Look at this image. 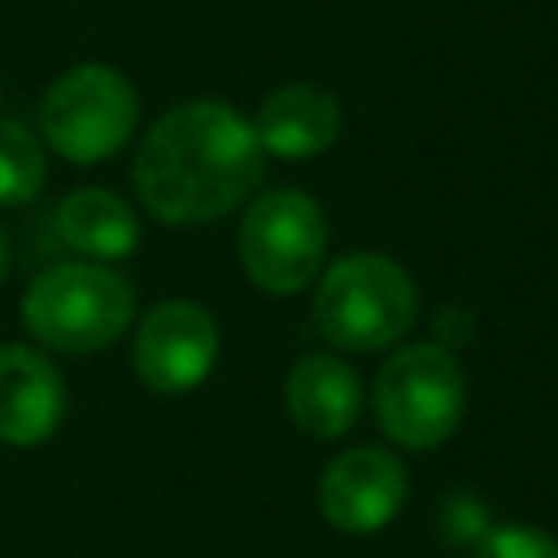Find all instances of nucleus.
<instances>
[{
	"label": "nucleus",
	"instance_id": "1",
	"mask_svg": "<svg viewBox=\"0 0 558 558\" xmlns=\"http://www.w3.org/2000/svg\"><path fill=\"white\" fill-rule=\"evenodd\" d=\"M131 174L153 218L196 227L240 209L257 192L262 144L240 109L222 100H187L148 126Z\"/></svg>",
	"mask_w": 558,
	"mask_h": 558
},
{
	"label": "nucleus",
	"instance_id": "2",
	"mask_svg": "<svg viewBox=\"0 0 558 558\" xmlns=\"http://www.w3.org/2000/svg\"><path fill=\"white\" fill-rule=\"evenodd\" d=\"M418 318V292L405 266L384 253L336 257L314 288V327L327 344L375 353L397 344Z\"/></svg>",
	"mask_w": 558,
	"mask_h": 558
},
{
	"label": "nucleus",
	"instance_id": "3",
	"mask_svg": "<svg viewBox=\"0 0 558 558\" xmlns=\"http://www.w3.org/2000/svg\"><path fill=\"white\" fill-rule=\"evenodd\" d=\"M135 318L131 283L100 262L48 266L22 296L26 331L57 353H100Z\"/></svg>",
	"mask_w": 558,
	"mask_h": 558
},
{
	"label": "nucleus",
	"instance_id": "4",
	"mask_svg": "<svg viewBox=\"0 0 558 558\" xmlns=\"http://www.w3.org/2000/svg\"><path fill=\"white\" fill-rule=\"evenodd\" d=\"M375 418L401 449L445 445L466 414V375L445 344H405L375 375Z\"/></svg>",
	"mask_w": 558,
	"mask_h": 558
},
{
	"label": "nucleus",
	"instance_id": "5",
	"mask_svg": "<svg viewBox=\"0 0 558 558\" xmlns=\"http://www.w3.org/2000/svg\"><path fill=\"white\" fill-rule=\"evenodd\" d=\"M135 122L140 96L131 78L100 61L65 70L39 96V140L74 166H96L122 153Z\"/></svg>",
	"mask_w": 558,
	"mask_h": 558
},
{
	"label": "nucleus",
	"instance_id": "6",
	"mask_svg": "<svg viewBox=\"0 0 558 558\" xmlns=\"http://www.w3.org/2000/svg\"><path fill=\"white\" fill-rule=\"evenodd\" d=\"M327 214L310 192L275 187L248 201L240 222V266L275 296H292L323 275Z\"/></svg>",
	"mask_w": 558,
	"mask_h": 558
},
{
	"label": "nucleus",
	"instance_id": "7",
	"mask_svg": "<svg viewBox=\"0 0 558 558\" xmlns=\"http://www.w3.org/2000/svg\"><path fill=\"white\" fill-rule=\"evenodd\" d=\"M135 375L148 392L179 397L209 379L218 362V323L201 301H161L140 318L135 344Z\"/></svg>",
	"mask_w": 558,
	"mask_h": 558
},
{
	"label": "nucleus",
	"instance_id": "8",
	"mask_svg": "<svg viewBox=\"0 0 558 558\" xmlns=\"http://www.w3.org/2000/svg\"><path fill=\"white\" fill-rule=\"evenodd\" d=\"M405 466L384 445H357L327 462L318 480V510L331 527L366 536L397 519L405 501Z\"/></svg>",
	"mask_w": 558,
	"mask_h": 558
},
{
	"label": "nucleus",
	"instance_id": "9",
	"mask_svg": "<svg viewBox=\"0 0 558 558\" xmlns=\"http://www.w3.org/2000/svg\"><path fill=\"white\" fill-rule=\"evenodd\" d=\"M65 414L61 371L22 344H0V445H44Z\"/></svg>",
	"mask_w": 558,
	"mask_h": 558
},
{
	"label": "nucleus",
	"instance_id": "10",
	"mask_svg": "<svg viewBox=\"0 0 558 558\" xmlns=\"http://www.w3.org/2000/svg\"><path fill=\"white\" fill-rule=\"evenodd\" d=\"M253 135L270 157H318L340 140V100L318 83H283L257 105Z\"/></svg>",
	"mask_w": 558,
	"mask_h": 558
},
{
	"label": "nucleus",
	"instance_id": "11",
	"mask_svg": "<svg viewBox=\"0 0 558 558\" xmlns=\"http://www.w3.org/2000/svg\"><path fill=\"white\" fill-rule=\"evenodd\" d=\"M283 405L288 418L314 436V440H336L344 436L357 414H362V379L357 371L336 357V353H305L288 371L283 384Z\"/></svg>",
	"mask_w": 558,
	"mask_h": 558
},
{
	"label": "nucleus",
	"instance_id": "12",
	"mask_svg": "<svg viewBox=\"0 0 558 558\" xmlns=\"http://www.w3.org/2000/svg\"><path fill=\"white\" fill-rule=\"evenodd\" d=\"M57 240L83 262H118L140 244L131 205L109 187H78L57 205Z\"/></svg>",
	"mask_w": 558,
	"mask_h": 558
},
{
	"label": "nucleus",
	"instance_id": "13",
	"mask_svg": "<svg viewBox=\"0 0 558 558\" xmlns=\"http://www.w3.org/2000/svg\"><path fill=\"white\" fill-rule=\"evenodd\" d=\"M48 157L44 140L17 118L0 113V205H31L44 192Z\"/></svg>",
	"mask_w": 558,
	"mask_h": 558
},
{
	"label": "nucleus",
	"instance_id": "14",
	"mask_svg": "<svg viewBox=\"0 0 558 558\" xmlns=\"http://www.w3.org/2000/svg\"><path fill=\"white\" fill-rule=\"evenodd\" d=\"M475 558H558V541L541 527L506 523V527H488L480 536Z\"/></svg>",
	"mask_w": 558,
	"mask_h": 558
},
{
	"label": "nucleus",
	"instance_id": "15",
	"mask_svg": "<svg viewBox=\"0 0 558 558\" xmlns=\"http://www.w3.org/2000/svg\"><path fill=\"white\" fill-rule=\"evenodd\" d=\"M4 270H9V235L0 227V279H4Z\"/></svg>",
	"mask_w": 558,
	"mask_h": 558
}]
</instances>
